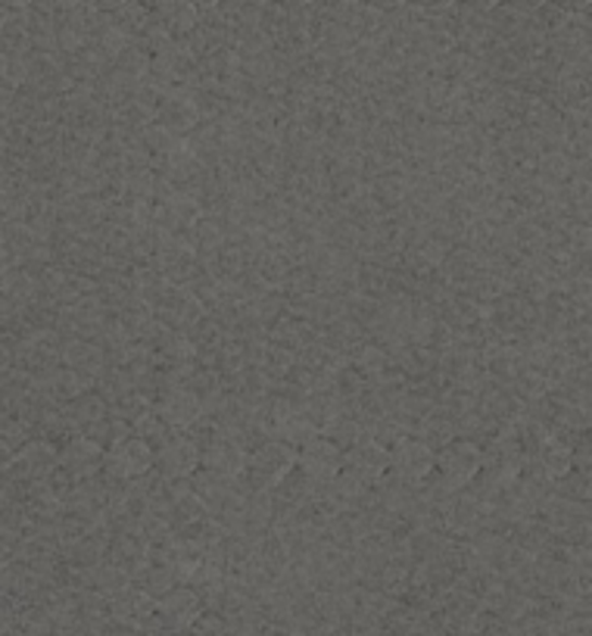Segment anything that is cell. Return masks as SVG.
<instances>
[{"mask_svg": "<svg viewBox=\"0 0 592 636\" xmlns=\"http://www.w3.org/2000/svg\"><path fill=\"white\" fill-rule=\"evenodd\" d=\"M156 469V447L138 434L118 437L116 444L103 449V472L118 484H135Z\"/></svg>", "mask_w": 592, "mask_h": 636, "instance_id": "cell-1", "label": "cell"}, {"mask_svg": "<svg viewBox=\"0 0 592 636\" xmlns=\"http://www.w3.org/2000/svg\"><path fill=\"white\" fill-rule=\"evenodd\" d=\"M483 472V449L471 437H452L446 447L437 452V477L443 490H465L474 477Z\"/></svg>", "mask_w": 592, "mask_h": 636, "instance_id": "cell-2", "label": "cell"}, {"mask_svg": "<svg viewBox=\"0 0 592 636\" xmlns=\"http://www.w3.org/2000/svg\"><path fill=\"white\" fill-rule=\"evenodd\" d=\"M293 469H297V449L285 440H265L256 449H250L247 459V477L260 490H275Z\"/></svg>", "mask_w": 592, "mask_h": 636, "instance_id": "cell-3", "label": "cell"}, {"mask_svg": "<svg viewBox=\"0 0 592 636\" xmlns=\"http://www.w3.org/2000/svg\"><path fill=\"white\" fill-rule=\"evenodd\" d=\"M437 472V449L427 447L421 437H403L390 449V474L408 487H418Z\"/></svg>", "mask_w": 592, "mask_h": 636, "instance_id": "cell-4", "label": "cell"}, {"mask_svg": "<svg viewBox=\"0 0 592 636\" xmlns=\"http://www.w3.org/2000/svg\"><path fill=\"white\" fill-rule=\"evenodd\" d=\"M297 472L315 487H331L343 472V449L333 444L331 437H315L306 447L297 449Z\"/></svg>", "mask_w": 592, "mask_h": 636, "instance_id": "cell-5", "label": "cell"}, {"mask_svg": "<svg viewBox=\"0 0 592 636\" xmlns=\"http://www.w3.org/2000/svg\"><path fill=\"white\" fill-rule=\"evenodd\" d=\"M156 412L172 431H190L206 419V400L185 384H168L156 397Z\"/></svg>", "mask_w": 592, "mask_h": 636, "instance_id": "cell-6", "label": "cell"}, {"mask_svg": "<svg viewBox=\"0 0 592 636\" xmlns=\"http://www.w3.org/2000/svg\"><path fill=\"white\" fill-rule=\"evenodd\" d=\"M203 469V447L197 437L175 431L163 447L156 449V472L166 481H188Z\"/></svg>", "mask_w": 592, "mask_h": 636, "instance_id": "cell-7", "label": "cell"}, {"mask_svg": "<svg viewBox=\"0 0 592 636\" xmlns=\"http://www.w3.org/2000/svg\"><path fill=\"white\" fill-rule=\"evenodd\" d=\"M340 474H347L362 490L378 487L390 474V449L380 447L375 440H358L355 447L343 452V472Z\"/></svg>", "mask_w": 592, "mask_h": 636, "instance_id": "cell-8", "label": "cell"}, {"mask_svg": "<svg viewBox=\"0 0 592 636\" xmlns=\"http://www.w3.org/2000/svg\"><path fill=\"white\" fill-rule=\"evenodd\" d=\"M247 459H250V449L235 437L222 434V431L215 434L213 440L203 444V469L218 474V477L237 481L240 474L247 472Z\"/></svg>", "mask_w": 592, "mask_h": 636, "instance_id": "cell-9", "label": "cell"}, {"mask_svg": "<svg viewBox=\"0 0 592 636\" xmlns=\"http://www.w3.org/2000/svg\"><path fill=\"white\" fill-rule=\"evenodd\" d=\"M97 465H103V447L88 434H75L60 449V469L72 477H91Z\"/></svg>", "mask_w": 592, "mask_h": 636, "instance_id": "cell-10", "label": "cell"}, {"mask_svg": "<svg viewBox=\"0 0 592 636\" xmlns=\"http://www.w3.org/2000/svg\"><path fill=\"white\" fill-rule=\"evenodd\" d=\"M153 13L175 38H188L200 28V10L190 0H153Z\"/></svg>", "mask_w": 592, "mask_h": 636, "instance_id": "cell-11", "label": "cell"}, {"mask_svg": "<svg viewBox=\"0 0 592 636\" xmlns=\"http://www.w3.org/2000/svg\"><path fill=\"white\" fill-rule=\"evenodd\" d=\"M355 365H358L362 375H380V372L387 369V356H383V350H378V347H365Z\"/></svg>", "mask_w": 592, "mask_h": 636, "instance_id": "cell-12", "label": "cell"}, {"mask_svg": "<svg viewBox=\"0 0 592 636\" xmlns=\"http://www.w3.org/2000/svg\"><path fill=\"white\" fill-rule=\"evenodd\" d=\"M88 3H91V7H97L100 13H116L125 0H88Z\"/></svg>", "mask_w": 592, "mask_h": 636, "instance_id": "cell-13", "label": "cell"}, {"mask_svg": "<svg viewBox=\"0 0 592 636\" xmlns=\"http://www.w3.org/2000/svg\"><path fill=\"white\" fill-rule=\"evenodd\" d=\"M190 3H193L197 10H206V13H213V10H218L225 0H190Z\"/></svg>", "mask_w": 592, "mask_h": 636, "instance_id": "cell-14", "label": "cell"}]
</instances>
